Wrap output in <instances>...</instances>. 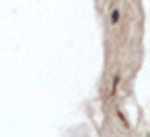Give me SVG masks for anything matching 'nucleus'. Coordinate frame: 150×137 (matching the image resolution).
<instances>
[]
</instances>
